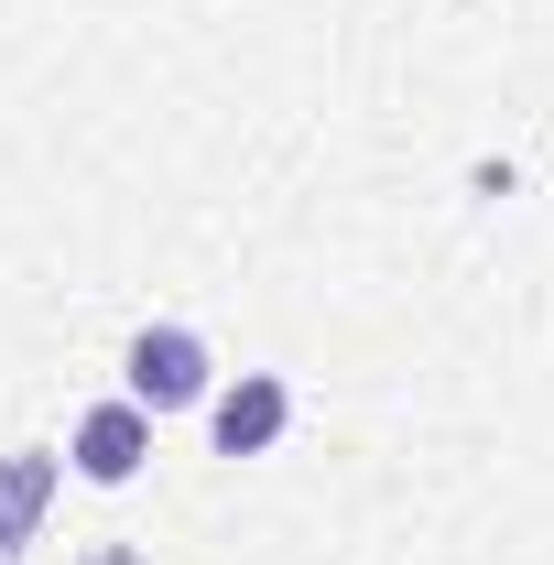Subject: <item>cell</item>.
Returning <instances> with one entry per match:
<instances>
[{
    "label": "cell",
    "instance_id": "277c9868",
    "mask_svg": "<svg viewBox=\"0 0 554 565\" xmlns=\"http://www.w3.org/2000/svg\"><path fill=\"white\" fill-rule=\"evenodd\" d=\"M55 490H66V446H11L0 457V565H22L44 544V522H55Z\"/></svg>",
    "mask_w": 554,
    "mask_h": 565
},
{
    "label": "cell",
    "instance_id": "6da1fadb",
    "mask_svg": "<svg viewBox=\"0 0 554 565\" xmlns=\"http://www.w3.org/2000/svg\"><path fill=\"white\" fill-rule=\"evenodd\" d=\"M120 392H131L141 414H196L217 392V349L207 327H185V316H152V327H131V349H120Z\"/></svg>",
    "mask_w": 554,
    "mask_h": 565
},
{
    "label": "cell",
    "instance_id": "3957f363",
    "mask_svg": "<svg viewBox=\"0 0 554 565\" xmlns=\"http://www.w3.org/2000/svg\"><path fill=\"white\" fill-rule=\"evenodd\" d=\"M196 414H207L217 457L251 468V457H273L283 435H294V381H283V370H217V392L196 403Z\"/></svg>",
    "mask_w": 554,
    "mask_h": 565
},
{
    "label": "cell",
    "instance_id": "7a4b0ae2",
    "mask_svg": "<svg viewBox=\"0 0 554 565\" xmlns=\"http://www.w3.org/2000/svg\"><path fill=\"white\" fill-rule=\"evenodd\" d=\"M152 435H163V424L141 414L131 392H98V403L66 424V479H87V490H131L141 468H152Z\"/></svg>",
    "mask_w": 554,
    "mask_h": 565
},
{
    "label": "cell",
    "instance_id": "5b68a950",
    "mask_svg": "<svg viewBox=\"0 0 554 565\" xmlns=\"http://www.w3.org/2000/svg\"><path fill=\"white\" fill-rule=\"evenodd\" d=\"M76 565H141V544H98V555H76Z\"/></svg>",
    "mask_w": 554,
    "mask_h": 565
}]
</instances>
